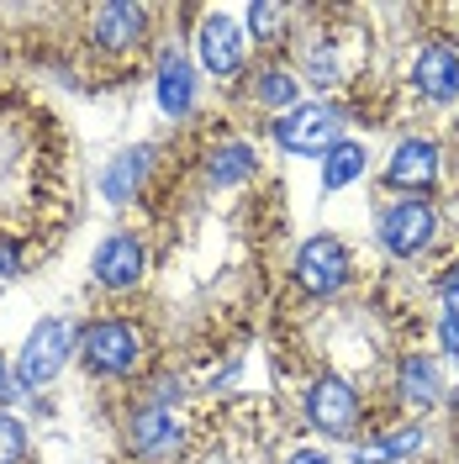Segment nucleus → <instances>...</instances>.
<instances>
[{
    "mask_svg": "<svg viewBox=\"0 0 459 464\" xmlns=\"http://www.w3.org/2000/svg\"><path fill=\"white\" fill-rule=\"evenodd\" d=\"M69 348H74L69 322H63V317H43L27 333L22 353H16V385H22V391H37V385L58 380V370L69 364Z\"/></svg>",
    "mask_w": 459,
    "mask_h": 464,
    "instance_id": "obj_1",
    "label": "nucleus"
},
{
    "mask_svg": "<svg viewBox=\"0 0 459 464\" xmlns=\"http://www.w3.org/2000/svg\"><path fill=\"white\" fill-rule=\"evenodd\" d=\"M338 127H344V111L327 106V101H301L280 111L275 121V143L286 153H333L338 148Z\"/></svg>",
    "mask_w": 459,
    "mask_h": 464,
    "instance_id": "obj_2",
    "label": "nucleus"
},
{
    "mask_svg": "<svg viewBox=\"0 0 459 464\" xmlns=\"http://www.w3.org/2000/svg\"><path fill=\"white\" fill-rule=\"evenodd\" d=\"M80 359H85L90 375L122 380L132 364H138V333H132L127 322H95V327H85Z\"/></svg>",
    "mask_w": 459,
    "mask_h": 464,
    "instance_id": "obj_3",
    "label": "nucleus"
},
{
    "mask_svg": "<svg viewBox=\"0 0 459 464\" xmlns=\"http://www.w3.org/2000/svg\"><path fill=\"white\" fill-rule=\"evenodd\" d=\"M433 232H438V211L428 201H396L380 211V243L396 254V259H412V254H423L433 243Z\"/></svg>",
    "mask_w": 459,
    "mask_h": 464,
    "instance_id": "obj_4",
    "label": "nucleus"
},
{
    "mask_svg": "<svg viewBox=\"0 0 459 464\" xmlns=\"http://www.w3.org/2000/svg\"><path fill=\"white\" fill-rule=\"evenodd\" d=\"M344 280H348V248L338 237L301 243V254H296V285L307 290V295H333V290H344Z\"/></svg>",
    "mask_w": 459,
    "mask_h": 464,
    "instance_id": "obj_5",
    "label": "nucleus"
},
{
    "mask_svg": "<svg viewBox=\"0 0 459 464\" xmlns=\"http://www.w3.org/2000/svg\"><path fill=\"white\" fill-rule=\"evenodd\" d=\"M307 417H312L317 433H333V438H348L359 428V396L344 375H322L307 396Z\"/></svg>",
    "mask_w": 459,
    "mask_h": 464,
    "instance_id": "obj_6",
    "label": "nucleus"
},
{
    "mask_svg": "<svg viewBox=\"0 0 459 464\" xmlns=\"http://www.w3.org/2000/svg\"><path fill=\"white\" fill-rule=\"evenodd\" d=\"M127 449L138 454V459H170L174 449H180V422H174L170 406H138L132 411V422H127Z\"/></svg>",
    "mask_w": 459,
    "mask_h": 464,
    "instance_id": "obj_7",
    "label": "nucleus"
},
{
    "mask_svg": "<svg viewBox=\"0 0 459 464\" xmlns=\"http://www.w3.org/2000/svg\"><path fill=\"white\" fill-rule=\"evenodd\" d=\"M412 85H417V95L433 101V106L459 101V53L444 48V43H428V48L417 53V63H412Z\"/></svg>",
    "mask_w": 459,
    "mask_h": 464,
    "instance_id": "obj_8",
    "label": "nucleus"
},
{
    "mask_svg": "<svg viewBox=\"0 0 459 464\" xmlns=\"http://www.w3.org/2000/svg\"><path fill=\"white\" fill-rule=\"evenodd\" d=\"M148 27V11L143 5H132V0H112V5H95V16H90V32H95V43L101 48H138V37Z\"/></svg>",
    "mask_w": 459,
    "mask_h": 464,
    "instance_id": "obj_9",
    "label": "nucleus"
},
{
    "mask_svg": "<svg viewBox=\"0 0 459 464\" xmlns=\"http://www.w3.org/2000/svg\"><path fill=\"white\" fill-rule=\"evenodd\" d=\"M95 280L106 290H132L143 280V248H138V237H106L101 248H95Z\"/></svg>",
    "mask_w": 459,
    "mask_h": 464,
    "instance_id": "obj_10",
    "label": "nucleus"
},
{
    "mask_svg": "<svg viewBox=\"0 0 459 464\" xmlns=\"http://www.w3.org/2000/svg\"><path fill=\"white\" fill-rule=\"evenodd\" d=\"M433 179H438V148L428 138H406L386 164V185L396 190H428Z\"/></svg>",
    "mask_w": 459,
    "mask_h": 464,
    "instance_id": "obj_11",
    "label": "nucleus"
},
{
    "mask_svg": "<svg viewBox=\"0 0 459 464\" xmlns=\"http://www.w3.org/2000/svg\"><path fill=\"white\" fill-rule=\"evenodd\" d=\"M196 48H201V63L206 74H238V63H243V32L232 27L228 16H211L196 37Z\"/></svg>",
    "mask_w": 459,
    "mask_h": 464,
    "instance_id": "obj_12",
    "label": "nucleus"
},
{
    "mask_svg": "<svg viewBox=\"0 0 459 464\" xmlns=\"http://www.w3.org/2000/svg\"><path fill=\"white\" fill-rule=\"evenodd\" d=\"M159 106H164V116H185L196 106V69L180 53H170L159 63Z\"/></svg>",
    "mask_w": 459,
    "mask_h": 464,
    "instance_id": "obj_13",
    "label": "nucleus"
},
{
    "mask_svg": "<svg viewBox=\"0 0 459 464\" xmlns=\"http://www.w3.org/2000/svg\"><path fill=\"white\" fill-rule=\"evenodd\" d=\"M259 164L254 143H222L211 159H206V174H211V185H238V179H249Z\"/></svg>",
    "mask_w": 459,
    "mask_h": 464,
    "instance_id": "obj_14",
    "label": "nucleus"
},
{
    "mask_svg": "<svg viewBox=\"0 0 459 464\" xmlns=\"http://www.w3.org/2000/svg\"><path fill=\"white\" fill-rule=\"evenodd\" d=\"M417 449H423V428L412 422V428H396V433L365 443V449L354 454V464H396V459H406V454H417Z\"/></svg>",
    "mask_w": 459,
    "mask_h": 464,
    "instance_id": "obj_15",
    "label": "nucleus"
},
{
    "mask_svg": "<svg viewBox=\"0 0 459 464\" xmlns=\"http://www.w3.org/2000/svg\"><path fill=\"white\" fill-rule=\"evenodd\" d=\"M402 396L417 406H433L444 396V380H438V364L433 359H406L402 364Z\"/></svg>",
    "mask_w": 459,
    "mask_h": 464,
    "instance_id": "obj_16",
    "label": "nucleus"
},
{
    "mask_svg": "<svg viewBox=\"0 0 459 464\" xmlns=\"http://www.w3.org/2000/svg\"><path fill=\"white\" fill-rule=\"evenodd\" d=\"M143 169H148V148H132V153H122L112 169H106V201H127V196L138 190Z\"/></svg>",
    "mask_w": 459,
    "mask_h": 464,
    "instance_id": "obj_17",
    "label": "nucleus"
},
{
    "mask_svg": "<svg viewBox=\"0 0 459 464\" xmlns=\"http://www.w3.org/2000/svg\"><path fill=\"white\" fill-rule=\"evenodd\" d=\"M359 174H365V148H359V143H338L333 153H327L322 185H327V190H344V185H354Z\"/></svg>",
    "mask_w": 459,
    "mask_h": 464,
    "instance_id": "obj_18",
    "label": "nucleus"
},
{
    "mask_svg": "<svg viewBox=\"0 0 459 464\" xmlns=\"http://www.w3.org/2000/svg\"><path fill=\"white\" fill-rule=\"evenodd\" d=\"M296 95H301V80H296L290 69H264V74H259V101H264V106L290 111V106H301Z\"/></svg>",
    "mask_w": 459,
    "mask_h": 464,
    "instance_id": "obj_19",
    "label": "nucleus"
},
{
    "mask_svg": "<svg viewBox=\"0 0 459 464\" xmlns=\"http://www.w3.org/2000/svg\"><path fill=\"white\" fill-rule=\"evenodd\" d=\"M280 27H286V5H269V0L249 5V37H254V43H275Z\"/></svg>",
    "mask_w": 459,
    "mask_h": 464,
    "instance_id": "obj_20",
    "label": "nucleus"
},
{
    "mask_svg": "<svg viewBox=\"0 0 459 464\" xmlns=\"http://www.w3.org/2000/svg\"><path fill=\"white\" fill-rule=\"evenodd\" d=\"M22 459H27V428L11 411H0V464H22Z\"/></svg>",
    "mask_w": 459,
    "mask_h": 464,
    "instance_id": "obj_21",
    "label": "nucleus"
},
{
    "mask_svg": "<svg viewBox=\"0 0 459 464\" xmlns=\"http://www.w3.org/2000/svg\"><path fill=\"white\" fill-rule=\"evenodd\" d=\"M444 317L459 322V269H449V275H444Z\"/></svg>",
    "mask_w": 459,
    "mask_h": 464,
    "instance_id": "obj_22",
    "label": "nucleus"
},
{
    "mask_svg": "<svg viewBox=\"0 0 459 464\" xmlns=\"http://www.w3.org/2000/svg\"><path fill=\"white\" fill-rule=\"evenodd\" d=\"M438 343L449 348V353H459V322L454 317H444V327H438Z\"/></svg>",
    "mask_w": 459,
    "mask_h": 464,
    "instance_id": "obj_23",
    "label": "nucleus"
},
{
    "mask_svg": "<svg viewBox=\"0 0 459 464\" xmlns=\"http://www.w3.org/2000/svg\"><path fill=\"white\" fill-rule=\"evenodd\" d=\"M286 464H333V459H327V454H317V449H296Z\"/></svg>",
    "mask_w": 459,
    "mask_h": 464,
    "instance_id": "obj_24",
    "label": "nucleus"
},
{
    "mask_svg": "<svg viewBox=\"0 0 459 464\" xmlns=\"http://www.w3.org/2000/svg\"><path fill=\"white\" fill-rule=\"evenodd\" d=\"M0 275H16V254H11L5 243H0Z\"/></svg>",
    "mask_w": 459,
    "mask_h": 464,
    "instance_id": "obj_25",
    "label": "nucleus"
},
{
    "mask_svg": "<svg viewBox=\"0 0 459 464\" xmlns=\"http://www.w3.org/2000/svg\"><path fill=\"white\" fill-rule=\"evenodd\" d=\"M5 391H11V385H5V364H0V396H5Z\"/></svg>",
    "mask_w": 459,
    "mask_h": 464,
    "instance_id": "obj_26",
    "label": "nucleus"
},
{
    "mask_svg": "<svg viewBox=\"0 0 459 464\" xmlns=\"http://www.w3.org/2000/svg\"><path fill=\"white\" fill-rule=\"evenodd\" d=\"M454 417H459V391H454Z\"/></svg>",
    "mask_w": 459,
    "mask_h": 464,
    "instance_id": "obj_27",
    "label": "nucleus"
}]
</instances>
